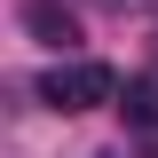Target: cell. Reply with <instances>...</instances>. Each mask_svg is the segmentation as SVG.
<instances>
[{
    "label": "cell",
    "instance_id": "obj_2",
    "mask_svg": "<svg viewBox=\"0 0 158 158\" xmlns=\"http://www.w3.org/2000/svg\"><path fill=\"white\" fill-rule=\"evenodd\" d=\"M24 32H40L48 48H63V56L79 48V24H71V8H56V0H24Z\"/></svg>",
    "mask_w": 158,
    "mask_h": 158
},
{
    "label": "cell",
    "instance_id": "obj_3",
    "mask_svg": "<svg viewBox=\"0 0 158 158\" xmlns=\"http://www.w3.org/2000/svg\"><path fill=\"white\" fill-rule=\"evenodd\" d=\"M118 111H127V127H150V135H158V71L127 79V95H118Z\"/></svg>",
    "mask_w": 158,
    "mask_h": 158
},
{
    "label": "cell",
    "instance_id": "obj_4",
    "mask_svg": "<svg viewBox=\"0 0 158 158\" xmlns=\"http://www.w3.org/2000/svg\"><path fill=\"white\" fill-rule=\"evenodd\" d=\"M95 8H142V0H95Z\"/></svg>",
    "mask_w": 158,
    "mask_h": 158
},
{
    "label": "cell",
    "instance_id": "obj_1",
    "mask_svg": "<svg viewBox=\"0 0 158 158\" xmlns=\"http://www.w3.org/2000/svg\"><path fill=\"white\" fill-rule=\"evenodd\" d=\"M40 103L48 111H103V103H118V79H111V63L71 56V63H56V71L40 79Z\"/></svg>",
    "mask_w": 158,
    "mask_h": 158
}]
</instances>
